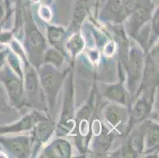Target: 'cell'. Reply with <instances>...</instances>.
<instances>
[{
  "label": "cell",
  "mask_w": 159,
  "mask_h": 158,
  "mask_svg": "<svg viewBox=\"0 0 159 158\" xmlns=\"http://www.w3.org/2000/svg\"><path fill=\"white\" fill-rule=\"evenodd\" d=\"M8 88H9L11 96L14 97V99H18L20 97V95L21 93V87L17 81H10L8 82Z\"/></svg>",
  "instance_id": "6da1fadb"
},
{
  "label": "cell",
  "mask_w": 159,
  "mask_h": 158,
  "mask_svg": "<svg viewBox=\"0 0 159 158\" xmlns=\"http://www.w3.org/2000/svg\"><path fill=\"white\" fill-rule=\"evenodd\" d=\"M11 150L17 155L24 154L25 152V146L21 142H15L11 145Z\"/></svg>",
  "instance_id": "7a4b0ae2"
},
{
  "label": "cell",
  "mask_w": 159,
  "mask_h": 158,
  "mask_svg": "<svg viewBox=\"0 0 159 158\" xmlns=\"http://www.w3.org/2000/svg\"><path fill=\"white\" fill-rule=\"evenodd\" d=\"M125 4V0H111V8L114 11H119Z\"/></svg>",
  "instance_id": "3957f363"
},
{
  "label": "cell",
  "mask_w": 159,
  "mask_h": 158,
  "mask_svg": "<svg viewBox=\"0 0 159 158\" xmlns=\"http://www.w3.org/2000/svg\"><path fill=\"white\" fill-rule=\"evenodd\" d=\"M31 43L34 46H40L42 43V38L37 33H32L31 35Z\"/></svg>",
  "instance_id": "277c9868"
},
{
  "label": "cell",
  "mask_w": 159,
  "mask_h": 158,
  "mask_svg": "<svg viewBox=\"0 0 159 158\" xmlns=\"http://www.w3.org/2000/svg\"><path fill=\"white\" fill-rule=\"evenodd\" d=\"M81 47H82V40L79 37H77L72 42V48L75 49V51H78L81 49Z\"/></svg>",
  "instance_id": "5b68a950"
},
{
  "label": "cell",
  "mask_w": 159,
  "mask_h": 158,
  "mask_svg": "<svg viewBox=\"0 0 159 158\" xmlns=\"http://www.w3.org/2000/svg\"><path fill=\"white\" fill-rule=\"evenodd\" d=\"M2 16V7H1V5H0V19H1Z\"/></svg>",
  "instance_id": "8992f818"
},
{
  "label": "cell",
  "mask_w": 159,
  "mask_h": 158,
  "mask_svg": "<svg viewBox=\"0 0 159 158\" xmlns=\"http://www.w3.org/2000/svg\"><path fill=\"white\" fill-rule=\"evenodd\" d=\"M2 63V56H1V55H0V66H1Z\"/></svg>",
  "instance_id": "52a82bcc"
}]
</instances>
